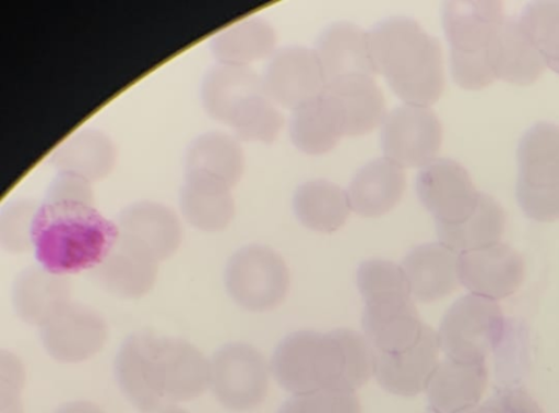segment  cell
<instances>
[{"label":"cell","mask_w":559,"mask_h":413,"mask_svg":"<svg viewBox=\"0 0 559 413\" xmlns=\"http://www.w3.org/2000/svg\"><path fill=\"white\" fill-rule=\"evenodd\" d=\"M39 336L53 361L80 364L104 350L109 331L100 313L71 301L40 326Z\"/></svg>","instance_id":"obj_10"},{"label":"cell","mask_w":559,"mask_h":413,"mask_svg":"<svg viewBox=\"0 0 559 413\" xmlns=\"http://www.w3.org/2000/svg\"><path fill=\"white\" fill-rule=\"evenodd\" d=\"M224 280L229 297L251 313L278 308L290 289V271L283 257L260 244L237 250L228 259Z\"/></svg>","instance_id":"obj_7"},{"label":"cell","mask_w":559,"mask_h":413,"mask_svg":"<svg viewBox=\"0 0 559 413\" xmlns=\"http://www.w3.org/2000/svg\"><path fill=\"white\" fill-rule=\"evenodd\" d=\"M313 51L328 83L357 75H377L369 32L348 21L329 25L318 37Z\"/></svg>","instance_id":"obj_20"},{"label":"cell","mask_w":559,"mask_h":413,"mask_svg":"<svg viewBox=\"0 0 559 413\" xmlns=\"http://www.w3.org/2000/svg\"><path fill=\"white\" fill-rule=\"evenodd\" d=\"M72 301L69 277L51 274L41 266L20 271L13 288V303L17 317L32 326H40L66 303Z\"/></svg>","instance_id":"obj_26"},{"label":"cell","mask_w":559,"mask_h":413,"mask_svg":"<svg viewBox=\"0 0 559 413\" xmlns=\"http://www.w3.org/2000/svg\"><path fill=\"white\" fill-rule=\"evenodd\" d=\"M460 287L471 295L500 302L516 293L525 278L522 255L506 243L459 255Z\"/></svg>","instance_id":"obj_13"},{"label":"cell","mask_w":559,"mask_h":413,"mask_svg":"<svg viewBox=\"0 0 559 413\" xmlns=\"http://www.w3.org/2000/svg\"><path fill=\"white\" fill-rule=\"evenodd\" d=\"M159 263L146 250L118 238L103 263L91 271L93 280L117 299L139 300L155 288Z\"/></svg>","instance_id":"obj_18"},{"label":"cell","mask_w":559,"mask_h":413,"mask_svg":"<svg viewBox=\"0 0 559 413\" xmlns=\"http://www.w3.org/2000/svg\"><path fill=\"white\" fill-rule=\"evenodd\" d=\"M442 144L443 126L431 107L403 104L388 112L381 124L383 157L404 170L430 165Z\"/></svg>","instance_id":"obj_9"},{"label":"cell","mask_w":559,"mask_h":413,"mask_svg":"<svg viewBox=\"0 0 559 413\" xmlns=\"http://www.w3.org/2000/svg\"><path fill=\"white\" fill-rule=\"evenodd\" d=\"M506 17L498 0H452L444 5L442 21L451 47V71L460 88L479 92L497 81L489 49Z\"/></svg>","instance_id":"obj_4"},{"label":"cell","mask_w":559,"mask_h":413,"mask_svg":"<svg viewBox=\"0 0 559 413\" xmlns=\"http://www.w3.org/2000/svg\"><path fill=\"white\" fill-rule=\"evenodd\" d=\"M407 177L405 170L386 157L360 168L346 190L350 210L368 219L385 216L401 203Z\"/></svg>","instance_id":"obj_23"},{"label":"cell","mask_w":559,"mask_h":413,"mask_svg":"<svg viewBox=\"0 0 559 413\" xmlns=\"http://www.w3.org/2000/svg\"><path fill=\"white\" fill-rule=\"evenodd\" d=\"M486 363L444 359L437 365L425 390L433 413H459L480 404L488 386Z\"/></svg>","instance_id":"obj_22"},{"label":"cell","mask_w":559,"mask_h":413,"mask_svg":"<svg viewBox=\"0 0 559 413\" xmlns=\"http://www.w3.org/2000/svg\"><path fill=\"white\" fill-rule=\"evenodd\" d=\"M377 74L405 105L431 107L445 89L441 42L405 16L380 21L369 31Z\"/></svg>","instance_id":"obj_2"},{"label":"cell","mask_w":559,"mask_h":413,"mask_svg":"<svg viewBox=\"0 0 559 413\" xmlns=\"http://www.w3.org/2000/svg\"><path fill=\"white\" fill-rule=\"evenodd\" d=\"M180 209L186 221L195 230L204 233L223 232L235 219L233 189L213 179L185 175Z\"/></svg>","instance_id":"obj_32"},{"label":"cell","mask_w":559,"mask_h":413,"mask_svg":"<svg viewBox=\"0 0 559 413\" xmlns=\"http://www.w3.org/2000/svg\"><path fill=\"white\" fill-rule=\"evenodd\" d=\"M53 413H106L100 406L92 401L75 400L66 402L59 406Z\"/></svg>","instance_id":"obj_43"},{"label":"cell","mask_w":559,"mask_h":413,"mask_svg":"<svg viewBox=\"0 0 559 413\" xmlns=\"http://www.w3.org/2000/svg\"><path fill=\"white\" fill-rule=\"evenodd\" d=\"M325 93L333 97L343 114L346 137L374 132L388 114L385 96L374 77L357 75L328 83Z\"/></svg>","instance_id":"obj_28"},{"label":"cell","mask_w":559,"mask_h":413,"mask_svg":"<svg viewBox=\"0 0 559 413\" xmlns=\"http://www.w3.org/2000/svg\"><path fill=\"white\" fill-rule=\"evenodd\" d=\"M40 203L21 198L8 203L0 216V242L9 254H24L33 248V236Z\"/></svg>","instance_id":"obj_37"},{"label":"cell","mask_w":559,"mask_h":413,"mask_svg":"<svg viewBox=\"0 0 559 413\" xmlns=\"http://www.w3.org/2000/svg\"><path fill=\"white\" fill-rule=\"evenodd\" d=\"M294 212L307 230L332 234L342 230L353 210L346 190L328 180H311L296 190Z\"/></svg>","instance_id":"obj_33"},{"label":"cell","mask_w":559,"mask_h":413,"mask_svg":"<svg viewBox=\"0 0 559 413\" xmlns=\"http://www.w3.org/2000/svg\"><path fill=\"white\" fill-rule=\"evenodd\" d=\"M507 331L500 304L475 295L457 299L436 331L441 353L463 363H486Z\"/></svg>","instance_id":"obj_6"},{"label":"cell","mask_w":559,"mask_h":413,"mask_svg":"<svg viewBox=\"0 0 559 413\" xmlns=\"http://www.w3.org/2000/svg\"><path fill=\"white\" fill-rule=\"evenodd\" d=\"M459 413H501V411L495 404H492L490 400H488L485 402V404H479L475 408H471Z\"/></svg>","instance_id":"obj_45"},{"label":"cell","mask_w":559,"mask_h":413,"mask_svg":"<svg viewBox=\"0 0 559 413\" xmlns=\"http://www.w3.org/2000/svg\"><path fill=\"white\" fill-rule=\"evenodd\" d=\"M361 328L377 354H393L418 342L425 324L409 293H399L365 301Z\"/></svg>","instance_id":"obj_14"},{"label":"cell","mask_w":559,"mask_h":413,"mask_svg":"<svg viewBox=\"0 0 559 413\" xmlns=\"http://www.w3.org/2000/svg\"><path fill=\"white\" fill-rule=\"evenodd\" d=\"M211 389L221 404L234 412L258 409L267 398L270 362L249 343L225 344L210 359Z\"/></svg>","instance_id":"obj_8"},{"label":"cell","mask_w":559,"mask_h":413,"mask_svg":"<svg viewBox=\"0 0 559 413\" xmlns=\"http://www.w3.org/2000/svg\"><path fill=\"white\" fill-rule=\"evenodd\" d=\"M92 182L70 172H58L48 187L47 202L94 205Z\"/></svg>","instance_id":"obj_41"},{"label":"cell","mask_w":559,"mask_h":413,"mask_svg":"<svg viewBox=\"0 0 559 413\" xmlns=\"http://www.w3.org/2000/svg\"><path fill=\"white\" fill-rule=\"evenodd\" d=\"M262 94L264 85L255 71L218 63L206 72L201 88L205 112L226 125Z\"/></svg>","instance_id":"obj_24"},{"label":"cell","mask_w":559,"mask_h":413,"mask_svg":"<svg viewBox=\"0 0 559 413\" xmlns=\"http://www.w3.org/2000/svg\"><path fill=\"white\" fill-rule=\"evenodd\" d=\"M416 193L436 223L442 226L464 221L480 195L469 172L459 161L447 158H437L420 169Z\"/></svg>","instance_id":"obj_11"},{"label":"cell","mask_w":559,"mask_h":413,"mask_svg":"<svg viewBox=\"0 0 559 413\" xmlns=\"http://www.w3.org/2000/svg\"><path fill=\"white\" fill-rule=\"evenodd\" d=\"M261 81L270 99L292 111L321 96L328 85L313 49L299 46L276 50Z\"/></svg>","instance_id":"obj_12"},{"label":"cell","mask_w":559,"mask_h":413,"mask_svg":"<svg viewBox=\"0 0 559 413\" xmlns=\"http://www.w3.org/2000/svg\"><path fill=\"white\" fill-rule=\"evenodd\" d=\"M357 288L364 301L399 293L411 295L401 265L388 259L365 260L357 270Z\"/></svg>","instance_id":"obj_38"},{"label":"cell","mask_w":559,"mask_h":413,"mask_svg":"<svg viewBox=\"0 0 559 413\" xmlns=\"http://www.w3.org/2000/svg\"><path fill=\"white\" fill-rule=\"evenodd\" d=\"M119 236L162 260L170 258L182 243L179 216L167 205L141 201L127 206L116 221Z\"/></svg>","instance_id":"obj_19"},{"label":"cell","mask_w":559,"mask_h":413,"mask_svg":"<svg viewBox=\"0 0 559 413\" xmlns=\"http://www.w3.org/2000/svg\"><path fill=\"white\" fill-rule=\"evenodd\" d=\"M289 133L294 146L307 156L326 155L346 137L343 114L325 92L293 111Z\"/></svg>","instance_id":"obj_29"},{"label":"cell","mask_w":559,"mask_h":413,"mask_svg":"<svg viewBox=\"0 0 559 413\" xmlns=\"http://www.w3.org/2000/svg\"><path fill=\"white\" fill-rule=\"evenodd\" d=\"M374 365L376 352L364 333L349 329L293 332L270 362L273 378L292 396L357 393L374 376Z\"/></svg>","instance_id":"obj_1"},{"label":"cell","mask_w":559,"mask_h":413,"mask_svg":"<svg viewBox=\"0 0 559 413\" xmlns=\"http://www.w3.org/2000/svg\"><path fill=\"white\" fill-rule=\"evenodd\" d=\"M523 34L539 51L547 70L558 71L559 7L557 2H533L518 16Z\"/></svg>","instance_id":"obj_35"},{"label":"cell","mask_w":559,"mask_h":413,"mask_svg":"<svg viewBox=\"0 0 559 413\" xmlns=\"http://www.w3.org/2000/svg\"><path fill=\"white\" fill-rule=\"evenodd\" d=\"M489 400L501 413H543L538 402L522 389H506Z\"/></svg>","instance_id":"obj_42"},{"label":"cell","mask_w":559,"mask_h":413,"mask_svg":"<svg viewBox=\"0 0 559 413\" xmlns=\"http://www.w3.org/2000/svg\"><path fill=\"white\" fill-rule=\"evenodd\" d=\"M277 413H361V404L357 393L350 391H321L292 396Z\"/></svg>","instance_id":"obj_39"},{"label":"cell","mask_w":559,"mask_h":413,"mask_svg":"<svg viewBox=\"0 0 559 413\" xmlns=\"http://www.w3.org/2000/svg\"><path fill=\"white\" fill-rule=\"evenodd\" d=\"M437 333L425 325L418 342L399 353L377 354L374 377L392 396L412 398L425 393L427 385L441 362Z\"/></svg>","instance_id":"obj_15"},{"label":"cell","mask_w":559,"mask_h":413,"mask_svg":"<svg viewBox=\"0 0 559 413\" xmlns=\"http://www.w3.org/2000/svg\"><path fill=\"white\" fill-rule=\"evenodd\" d=\"M507 228V214L489 194L480 193L473 212L462 222L437 224L440 243L457 255L501 242Z\"/></svg>","instance_id":"obj_34"},{"label":"cell","mask_w":559,"mask_h":413,"mask_svg":"<svg viewBox=\"0 0 559 413\" xmlns=\"http://www.w3.org/2000/svg\"><path fill=\"white\" fill-rule=\"evenodd\" d=\"M117 157L112 138L102 130L87 127L64 138L49 161L58 172H70L93 183L114 171Z\"/></svg>","instance_id":"obj_27"},{"label":"cell","mask_w":559,"mask_h":413,"mask_svg":"<svg viewBox=\"0 0 559 413\" xmlns=\"http://www.w3.org/2000/svg\"><path fill=\"white\" fill-rule=\"evenodd\" d=\"M157 348L164 402L180 404L211 389L210 359L199 348L168 336H158Z\"/></svg>","instance_id":"obj_17"},{"label":"cell","mask_w":559,"mask_h":413,"mask_svg":"<svg viewBox=\"0 0 559 413\" xmlns=\"http://www.w3.org/2000/svg\"><path fill=\"white\" fill-rule=\"evenodd\" d=\"M118 238L116 222L107 220L95 205L44 201L33 250L39 266L69 277L100 265Z\"/></svg>","instance_id":"obj_3"},{"label":"cell","mask_w":559,"mask_h":413,"mask_svg":"<svg viewBox=\"0 0 559 413\" xmlns=\"http://www.w3.org/2000/svg\"><path fill=\"white\" fill-rule=\"evenodd\" d=\"M157 336L147 331L130 335L115 361L119 389L141 412L166 404L157 376Z\"/></svg>","instance_id":"obj_16"},{"label":"cell","mask_w":559,"mask_h":413,"mask_svg":"<svg viewBox=\"0 0 559 413\" xmlns=\"http://www.w3.org/2000/svg\"><path fill=\"white\" fill-rule=\"evenodd\" d=\"M497 81L521 86L534 84L547 70L539 51L523 34L518 16H507L489 49Z\"/></svg>","instance_id":"obj_25"},{"label":"cell","mask_w":559,"mask_h":413,"mask_svg":"<svg viewBox=\"0 0 559 413\" xmlns=\"http://www.w3.org/2000/svg\"><path fill=\"white\" fill-rule=\"evenodd\" d=\"M141 413H190L188 410H185L179 404H169V402H166V404H162L155 409H151L145 412Z\"/></svg>","instance_id":"obj_44"},{"label":"cell","mask_w":559,"mask_h":413,"mask_svg":"<svg viewBox=\"0 0 559 413\" xmlns=\"http://www.w3.org/2000/svg\"><path fill=\"white\" fill-rule=\"evenodd\" d=\"M459 255L440 242L416 246L401 265L416 302H440L460 287Z\"/></svg>","instance_id":"obj_21"},{"label":"cell","mask_w":559,"mask_h":413,"mask_svg":"<svg viewBox=\"0 0 559 413\" xmlns=\"http://www.w3.org/2000/svg\"><path fill=\"white\" fill-rule=\"evenodd\" d=\"M235 137L246 143H275L284 126V117L278 106L264 94L251 102L228 125Z\"/></svg>","instance_id":"obj_36"},{"label":"cell","mask_w":559,"mask_h":413,"mask_svg":"<svg viewBox=\"0 0 559 413\" xmlns=\"http://www.w3.org/2000/svg\"><path fill=\"white\" fill-rule=\"evenodd\" d=\"M518 199L531 220L551 223L559 214V134L552 123H538L521 138L518 150Z\"/></svg>","instance_id":"obj_5"},{"label":"cell","mask_w":559,"mask_h":413,"mask_svg":"<svg viewBox=\"0 0 559 413\" xmlns=\"http://www.w3.org/2000/svg\"><path fill=\"white\" fill-rule=\"evenodd\" d=\"M25 367L10 352L0 356V413H24L21 393L25 386Z\"/></svg>","instance_id":"obj_40"},{"label":"cell","mask_w":559,"mask_h":413,"mask_svg":"<svg viewBox=\"0 0 559 413\" xmlns=\"http://www.w3.org/2000/svg\"><path fill=\"white\" fill-rule=\"evenodd\" d=\"M277 50V34L269 21L250 16L218 32L212 40V52L218 64L250 68L270 59Z\"/></svg>","instance_id":"obj_31"},{"label":"cell","mask_w":559,"mask_h":413,"mask_svg":"<svg viewBox=\"0 0 559 413\" xmlns=\"http://www.w3.org/2000/svg\"><path fill=\"white\" fill-rule=\"evenodd\" d=\"M245 168L240 141L223 132H210L194 138L186 151L185 175L213 179L233 190L242 180Z\"/></svg>","instance_id":"obj_30"}]
</instances>
